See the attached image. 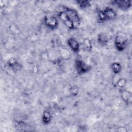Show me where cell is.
<instances>
[{"instance_id": "cell-4", "label": "cell", "mask_w": 132, "mask_h": 132, "mask_svg": "<svg viewBox=\"0 0 132 132\" xmlns=\"http://www.w3.org/2000/svg\"><path fill=\"white\" fill-rule=\"evenodd\" d=\"M75 67L77 73L79 75H82L89 72L91 69V66L80 59H76L75 62Z\"/></svg>"}, {"instance_id": "cell-13", "label": "cell", "mask_w": 132, "mask_h": 132, "mask_svg": "<svg viewBox=\"0 0 132 132\" xmlns=\"http://www.w3.org/2000/svg\"><path fill=\"white\" fill-rule=\"evenodd\" d=\"M76 3L81 9H86L91 6V2L88 0H86V1L77 0V1H76Z\"/></svg>"}, {"instance_id": "cell-3", "label": "cell", "mask_w": 132, "mask_h": 132, "mask_svg": "<svg viewBox=\"0 0 132 132\" xmlns=\"http://www.w3.org/2000/svg\"><path fill=\"white\" fill-rule=\"evenodd\" d=\"M128 38L125 33L121 32L117 33L114 41L116 49L119 52L124 51L128 45Z\"/></svg>"}, {"instance_id": "cell-6", "label": "cell", "mask_w": 132, "mask_h": 132, "mask_svg": "<svg viewBox=\"0 0 132 132\" xmlns=\"http://www.w3.org/2000/svg\"><path fill=\"white\" fill-rule=\"evenodd\" d=\"M112 5L118 7L120 9L126 11L130 8L131 6V1H122V0H114L111 2Z\"/></svg>"}, {"instance_id": "cell-9", "label": "cell", "mask_w": 132, "mask_h": 132, "mask_svg": "<svg viewBox=\"0 0 132 132\" xmlns=\"http://www.w3.org/2000/svg\"><path fill=\"white\" fill-rule=\"evenodd\" d=\"M108 38L104 32H101L97 36V41L101 45H106L108 42Z\"/></svg>"}, {"instance_id": "cell-10", "label": "cell", "mask_w": 132, "mask_h": 132, "mask_svg": "<svg viewBox=\"0 0 132 132\" xmlns=\"http://www.w3.org/2000/svg\"><path fill=\"white\" fill-rule=\"evenodd\" d=\"M42 121L44 124H49L52 120V115L50 111L45 110L43 111L42 116Z\"/></svg>"}, {"instance_id": "cell-2", "label": "cell", "mask_w": 132, "mask_h": 132, "mask_svg": "<svg viewBox=\"0 0 132 132\" xmlns=\"http://www.w3.org/2000/svg\"><path fill=\"white\" fill-rule=\"evenodd\" d=\"M98 21L99 23H103L107 21L114 19L117 16L116 12L111 7H106L104 10L98 12Z\"/></svg>"}, {"instance_id": "cell-16", "label": "cell", "mask_w": 132, "mask_h": 132, "mask_svg": "<svg viewBox=\"0 0 132 132\" xmlns=\"http://www.w3.org/2000/svg\"><path fill=\"white\" fill-rule=\"evenodd\" d=\"M126 84V80L124 78L119 79L117 81V86L121 88H123Z\"/></svg>"}, {"instance_id": "cell-17", "label": "cell", "mask_w": 132, "mask_h": 132, "mask_svg": "<svg viewBox=\"0 0 132 132\" xmlns=\"http://www.w3.org/2000/svg\"><path fill=\"white\" fill-rule=\"evenodd\" d=\"M118 131H120V132H124V131H127V130L125 129V128H123V127H121V128H119L117 130Z\"/></svg>"}, {"instance_id": "cell-7", "label": "cell", "mask_w": 132, "mask_h": 132, "mask_svg": "<svg viewBox=\"0 0 132 132\" xmlns=\"http://www.w3.org/2000/svg\"><path fill=\"white\" fill-rule=\"evenodd\" d=\"M120 94L122 100L127 105H130L131 104L132 94L130 91L124 89H121Z\"/></svg>"}, {"instance_id": "cell-1", "label": "cell", "mask_w": 132, "mask_h": 132, "mask_svg": "<svg viewBox=\"0 0 132 132\" xmlns=\"http://www.w3.org/2000/svg\"><path fill=\"white\" fill-rule=\"evenodd\" d=\"M58 16L69 29H75L80 24V19L77 11L72 8L62 6L58 11Z\"/></svg>"}, {"instance_id": "cell-12", "label": "cell", "mask_w": 132, "mask_h": 132, "mask_svg": "<svg viewBox=\"0 0 132 132\" xmlns=\"http://www.w3.org/2000/svg\"><path fill=\"white\" fill-rule=\"evenodd\" d=\"M82 46L84 49L88 52H90L92 50V45L91 41L89 38H85L84 39L82 43Z\"/></svg>"}, {"instance_id": "cell-15", "label": "cell", "mask_w": 132, "mask_h": 132, "mask_svg": "<svg viewBox=\"0 0 132 132\" xmlns=\"http://www.w3.org/2000/svg\"><path fill=\"white\" fill-rule=\"evenodd\" d=\"M70 92L72 96H76L78 93V88L76 86H72L70 89Z\"/></svg>"}, {"instance_id": "cell-11", "label": "cell", "mask_w": 132, "mask_h": 132, "mask_svg": "<svg viewBox=\"0 0 132 132\" xmlns=\"http://www.w3.org/2000/svg\"><path fill=\"white\" fill-rule=\"evenodd\" d=\"M8 64L10 68H11L14 70H18L21 68L20 64L18 63L17 60L14 58H11L9 60L8 62Z\"/></svg>"}, {"instance_id": "cell-14", "label": "cell", "mask_w": 132, "mask_h": 132, "mask_svg": "<svg viewBox=\"0 0 132 132\" xmlns=\"http://www.w3.org/2000/svg\"><path fill=\"white\" fill-rule=\"evenodd\" d=\"M111 69L114 74H119L122 70V66L119 62H115L111 64Z\"/></svg>"}, {"instance_id": "cell-5", "label": "cell", "mask_w": 132, "mask_h": 132, "mask_svg": "<svg viewBox=\"0 0 132 132\" xmlns=\"http://www.w3.org/2000/svg\"><path fill=\"white\" fill-rule=\"evenodd\" d=\"M44 23L45 25L52 30L57 28L58 22L57 18L51 14H48L44 17Z\"/></svg>"}, {"instance_id": "cell-8", "label": "cell", "mask_w": 132, "mask_h": 132, "mask_svg": "<svg viewBox=\"0 0 132 132\" xmlns=\"http://www.w3.org/2000/svg\"><path fill=\"white\" fill-rule=\"evenodd\" d=\"M67 44L71 50L77 53L79 51V44L74 38H70L67 41Z\"/></svg>"}]
</instances>
